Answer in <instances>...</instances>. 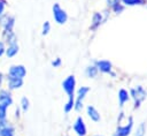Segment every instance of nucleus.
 <instances>
[{
	"label": "nucleus",
	"instance_id": "f257e3e1",
	"mask_svg": "<svg viewBox=\"0 0 147 136\" xmlns=\"http://www.w3.org/2000/svg\"><path fill=\"white\" fill-rule=\"evenodd\" d=\"M75 86H76V78L74 75H69L62 82V88L64 92L68 95V101L64 105V112L69 113L74 109L75 106Z\"/></svg>",
	"mask_w": 147,
	"mask_h": 136
},
{
	"label": "nucleus",
	"instance_id": "f03ea898",
	"mask_svg": "<svg viewBox=\"0 0 147 136\" xmlns=\"http://www.w3.org/2000/svg\"><path fill=\"white\" fill-rule=\"evenodd\" d=\"M13 104V97L9 90H0V127L8 123L7 108Z\"/></svg>",
	"mask_w": 147,
	"mask_h": 136
},
{
	"label": "nucleus",
	"instance_id": "7ed1b4c3",
	"mask_svg": "<svg viewBox=\"0 0 147 136\" xmlns=\"http://www.w3.org/2000/svg\"><path fill=\"white\" fill-rule=\"evenodd\" d=\"M52 12H53V18L57 24H64L68 20V15L65 13V10L59 5V3H54L52 7Z\"/></svg>",
	"mask_w": 147,
	"mask_h": 136
},
{
	"label": "nucleus",
	"instance_id": "20e7f679",
	"mask_svg": "<svg viewBox=\"0 0 147 136\" xmlns=\"http://www.w3.org/2000/svg\"><path fill=\"white\" fill-rule=\"evenodd\" d=\"M131 96L134 99V107L138 108L140 106V104L145 100V98L147 96V92L141 85H138L137 88L131 89Z\"/></svg>",
	"mask_w": 147,
	"mask_h": 136
},
{
	"label": "nucleus",
	"instance_id": "39448f33",
	"mask_svg": "<svg viewBox=\"0 0 147 136\" xmlns=\"http://www.w3.org/2000/svg\"><path fill=\"white\" fill-rule=\"evenodd\" d=\"M15 25V17L9 14H2L0 16V28L2 29V32L6 31H13Z\"/></svg>",
	"mask_w": 147,
	"mask_h": 136
},
{
	"label": "nucleus",
	"instance_id": "423d86ee",
	"mask_svg": "<svg viewBox=\"0 0 147 136\" xmlns=\"http://www.w3.org/2000/svg\"><path fill=\"white\" fill-rule=\"evenodd\" d=\"M8 75L23 80L26 76V69L23 65H13L8 69Z\"/></svg>",
	"mask_w": 147,
	"mask_h": 136
},
{
	"label": "nucleus",
	"instance_id": "0eeeda50",
	"mask_svg": "<svg viewBox=\"0 0 147 136\" xmlns=\"http://www.w3.org/2000/svg\"><path fill=\"white\" fill-rule=\"evenodd\" d=\"M90 89L87 86H80L77 91V98L75 100V106H74V109L76 111H80L82 107H83V100L85 99L86 95L88 93Z\"/></svg>",
	"mask_w": 147,
	"mask_h": 136
},
{
	"label": "nucleus",
	"instance_id": "6e6552de",
	"mask_svg": "<svg viewBox=\"0 0 147 136\" xmlns=\"http://www.w3.org/2000/svg\"><path fill=\"white\" fill-rule=\"evenodd\" d=\"M95 67H96L98 70H100L101 73L111 74L113 76H115V74L111 71V69H113L111 62L108 61V60H99V61H96V62H95Z\"/></svg>",
	"mask_w": 147,
	"mask_h": 136
},
{
	"label": "nucleus",
	"instance_id": "1a4fd4ad",
	"mask_svg": "<svg viewBox=\"0 0 147 136\" xmlns=\"http://www.w3.org/2000/svg\"><path fill=\"white\" fill-rule=\"evenodd\" d=\"M74 130L78 136H85L87 134V129L86 126L84 123V120L82 116H78L74 123Z\"/></svg>",
	"mask_w": 147,
	"mask_h": 136
},
{
	"label": "nucleus",
	"instance_id": "9d476101",
	"mask_svg": "<svg viewBox=\"0 0 147 136\" xmlns=\"http://www.w3.org/2000/svg\"><path fill=\"white\" fill-rule=\"evenodd\" d=\"M132 127H133V119L130 116L129 118V122L125 126H118L117 129H116V136H129L131 130H132Z\"/></svg>",
	"mask_w": 147,
	"mask_h": 136
},
{
	"label": "nucleus",
	"instance_id": "9b49d317",
	"mask_svg": "<svg viewBox=\"0 0 147 136\" xmlns=\"http://www.w3.org/2000/svg\"><path fill=\"white\" fill-rule=\"evenodd\" d=\"M23 80L22 78H17V77H13V76H7V86H8V90L11 91V90H17L20 89L22 85H23Z\"/></svg>",
	"mask_w": 147,
	"mask_h": 136
},
{
	"label": "nucleus",
	"instance_id": "f8f14e48",
	"mask_svg": "<svg viewBox=\"0 0 147 136\" xmlns=\"http://www.w3.org/2000/svg\"><path fill=\"white\" fill-rule=\"evenodd\" d=\"M86 111H87V115L90 116V119L92 120V121H94V122H99L100 121V113L98 112V109L94 107V106H87V108H86Z\"/></svg>",
	"mask_w": 147,
	"mask_h": 136
},
{
	"label": "nucleus",
	"instance_id": "ddd939ff",
	"mask_svg": "<svg viewBox=\"0 0 147 136\" xmlns=\"http://www.w3.org/2000/svg\"><path fill=\"white\" fill-rule=\"evenodd\" d=\"M18 50H20L18 44H17V43H14V44H9V45L6 47L5 53H6V55H7L8 58H13V56H15V55L18 53Z\"/></svg>",
	"mask_w": 147,
	"mask_h": 136
},
{
	"label": "nucleus",
	"instance_id": "4468645a",
	"mask_svg": "<svg viewBox=\"0 0 147 136\" xmlns=\"http://www.w3.org/2000/svg\"><path fill=\"white\" fill-rule=\"evenodd\" d=\"M15 134V128L11 124H5L0 127V136H14Z\"/></svg>",
	"mask_w": 147,
	"mask_h": 136
},
{
	"label": "nucleus",
	"instance_id": "2eb2a0df",
	"mask_svg": "<svg viewBox=\"0 0 147 136\" xmlns=\"http://www.w3.org/2000/svg\"><path fill=\"white\" fill-rule=\"evenodd\" d=\"M102 21H103V18H102L101 13H94L93 18H92V25H91V29H92V30H95V29L102 23Z\"/></svg>",
	"mask_w": 147,
	"mask_h": 136
},
{
	"label": "nucleus",
	"instance_id": "dca6fc26",
	"mask_svg": "<svg viewBox=\"0 0 147 136\" xmlns=\"http://www.w3.org/2000/svg\"><path fill=\"white\" fill-rule=\"evenodd\" d=\"M129 98H130V96H129L127 91L124 90V89H121L119 92H118V101H119V106L123 107L124 104L129 100Z\"/></svg>",
	"mask_w": 147,
	"mask_h": 136
},
{
	"label": "nucleus",
	"instance_id": "f3484780",
	"mask_svg": "<svg viewBox=\"0 0 147 136\" xmlns=\"http://www.w3.org/2000/svg\"><path fill=\"white\" fill-rule=\"evenodd\" d=\"M98 71H99V70H98V68L95 67V65H93V66H88V67L86 68V70H85L87 77H90V78L95 77V76L98 75Z\"/></svg>",
	"mask_w": 147,
	"mask_h": 136
},
{
	"label": "nucleus",
	"instance_id": "a211bd4d",
	"mask_svg": "<svg viewBox=\"0 0 147 136\" xmlns=\"http://www.w3.org/2000/svg\"><path fill=\"white\" fill-rule=\"evenodd\" d=\"M110 6L113 7L114 12L117 13V14L123 10V6L119 3V0H113V1H110Z\"/></svg>",
	"mask_w": 147,
	"mask_h": 136
},
{
	"label": "nucleus",
	"instance_id": "6ab92c4d",
	"mask_svg": "<svg viewBox=\"0 0 147 136\" xmlns=\"http://www.w3.org/2000/svg\"><path fill=\"white\" fill-rule=\"evenodd\" d=\"M20 105H21V108H22V111H23V112H26V111L29 109V106H30V101H29V99H28L26 97H22Z\"/></svg>",
	"mask_w": 147,
	"mask_h": 136
},
{
	"label": "nucleus",
	"instance_id": "aec40b11",
	"mask_svg": "<svg viewBox=\"0 0 147 136\" xmlns=\"http://www.w3.org/2000/svg\"><path fill=\"white\" fill-rule=\"evenodd\" d=\"M145 133H146V127H145V123L141 122L139 124V127L137 128V131H136L134 136H145Z\"/></svg>",
	"mask_w": 147,
	"mask_h": 136
},
{
	"label": "nucleus",
	"instance_id": "412c9836",
	"mask_svg": "<svg viewBox=\"0 0 147 136\" xmlns=\"http://www.w3.org/2000/svg\"><path fill=\"white\" fill-rule=\"evenodd\" d=\"M122 2L126 6H136V5H141L144 1L142 0H122Z\"/></svg>",
	"mask_w": 147,
	"mask_h": 136
},
{
	"label": "nucleus",
	"instance_id": "4be33fe9",
	"mask_svg": "<svg viewBox=\"0 0 147 136\" xmlns=\"http://www.w3.org/2000/svg\"><path fill=\"white\" fill-rule=\"evenodd\" d=\"M49 31H51V23H49L48 21H46V22L42 24L41 33H42L44 36H46V35H48V33H49Z\"/></svg>",
	"mask_w": 147,
	"mask_h": 136
},
{
	"label": "nucleus",
	"instance_id": "5701e85b",
	"mask_svg": "<svg viewBox=\"0 0 147 136\" xmlns=\"http://www.w3.org/2000/svg\"><path fill=\"white\" fill-rule=\"evenodd\" d=\"M61 63H62V61H61V59H60V58H56V59H54V60L52 61V66H53L54 68L60 67V66H61Z\"/></svg>",
	"mask_w": 147,
	"mask_h": 136
},
{
	"label": "nucleus",
	"instance_id": "b1692460",
	"mask_svg": "<svg viewBox=\"0 0 147 136\" xmlns=\"http://www.w3.org/2000/svg\"><path fill=\"white\" fill-rule=\"evenodd\" d=\"M6 5H7V2H6V0H0V16L3 14V12H5V7H6Z\"/></svg>",
	"mask_w": 147,
	"mask_h": 136
},
{
	"label": "nucleus",
	"instance_id": "393cba45",
	"mask_svg": "<svg viewBox=\"0 0 147 136\" xmlns=\"http://www.w3.org/2000/svg\"><path fill=\"white\" fill-rule=\"evenodd\" d=\"M5 51H6V46H5V43L0 40V56L2 54H5Z\"/></svg>",
	"mask_w": 147,
	"mask_h": 136
},
{
	"label": "nucleus",
	"instance_id": "a878e982",
	"mask_svg": "<svg viewBox=\"0 0 147 136\" xmlns=\"http://www.w3.org/2000/svg\"><path fill=\"white\" fill-rule=\"evenodd\" d=\"M2 74H1V71H0V86H1V84H2Z\"/></svg>",
	"mask_w": 147,
	"mask_h": 136
},
{
	"label": "nucleus",
	"instance_id": "bb28decb",
	"mask_svg": "<svg viewBox=\"0 0 147 136\" xmlns=\"http://www.w3.org/2000/svg\"><path fill=\"white\" fill-rule=\"evenodd\" d=\"M95 136H101V135H95Z\"/></svg>",
	"mask_w": 147,
	"mask_h": 136
},
{
	"label": "nucleus",
	"instance_id": "cd10ccee",
	"mask_svg": "<svg viewBox=\"0 0 147 136\" xmlns=\"http://www.w3.org/2000/svg\"><path fill=\"white\" fill-rule=\"evenodd\" d=\"M114 136H116V135H114Z\"/></svg>",
	"mask_w": 147,
	"mask_h": 136
}]
</instances>
